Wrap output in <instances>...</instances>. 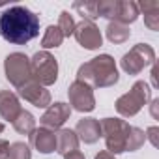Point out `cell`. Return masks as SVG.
<instances>
[{"label":"cell","mask_w":159,"mask_h":159,"mask_svg":"<svg viewBox=\"0 0 159 159\" xmlns=\"http://www.w3.org/2000/svg\"><path fill=\"white\" fill-rule=\"evenodd\" d=\"M157 105H159V99H153L152 101V116L157 118Z\"/></svg>","instance_id":"obj_30"},{"label":"cell","mask_w":159,"mask_h":159,"mask_svg":"<svg viewBox=\"0 0 159 159\" xmlns=\"http://www.w3.org/2000/svg\"><path fill=\"white\" fill-rule=\"evenodd\" d=\"M19 96L25 101H28L34 107H38V109H47L51 105V92L45 86L38 84L36 81H30L25 86H21L19 88Z\"/></svg>","instance_id":"obj_11"},{"label":"cell","mask_w":159,"mask_h":159,"mask_svg":"<svg viewBox=\"0 0 159 159\" xmlns=\"http://www.w3.org/2000/svg\"><path fill=\"white\" fill-rule=\"evenodd\" d=\"M77 81L86 83L90 88H109L118 83V67L111 54H99L83 64L77 71Z\"/></svg>","instance_id":"obj_2"},{"label":"cell","mask_w":159,"mask_h":159,"mask_svg":"<svg viewBox=\"0 0 159 159\" xmlns=\"http://www.w3.org/2000/svg\"><path fill=\"white\" fill-rule=\"evenodd\" d=\"M139 13H144V25L150 30H159V2H150V0H144V2L137 4Z\"/></svg>","instance_id":"obj_17"},{"label":"cell","mask_w":159,"mask_h":159,"mask_svg":"<svg viewBox=\"0 0 159 159\" xmlns=\"http://www.w3.org/2000/svg\"><path fill=\"white\" fill-rule=\"evenodd\" d=\"M129 36H131L129 26L120 25V23H116V21H111V23H109V26H107V38H109L111 43H116V45H118V43H124V41L129 39Z\"/></svg>","instance_id":"obj_18"},{"label":"cell","mask_w":159,"mask_h":159,"mask_svg":"<svg viewBox=\"0 0 159 159\" xmlns=\"http://www.w3.org/2000/svg\"><path fill=\"white\" fill-rule=\"evenodd\" d=\"M96 4H98V17H105V19L114 21L116 10H118V0H99Z\"/></svg>","instance_id":"obj_23"},{"label":"cell","mask_w":159,"mask_h":159,"mask_svg":"<svg viewBox=\"0 0 159 159\" xmlns=\"http://www.w3.org/2000/svg\"><path fill=\"white\" fill-rule=\"evenodd\" d=\"M39 34V17L25 6H11L0 15V36L13 45H25Z\"/></svg>","instance_id":"obj_1"},{"label":"cell","mask_w":159,"mask_h":159,"mask_svg":"<svg viewBox=\"0 0 159 159\" xmlns=\"http://www.w3.org/2000/svg\"><path fill=\"white\" fill-rule=\"evenodd\" d=\"M11 124H13L15 131L21 133V135H30V133L36 129V118L32 116V112H28V111H25V109L19 112V116H17Z\"/></svg>","instance_id":"obj_19"},{"label":"cell","mask_w":159,"mask_h":159,"mask_svg":"<svg viewBox=\"0 0 159 159\" xmlns=\"http://www.w3.org/2000/svg\"><path fill=\"white\" fill-rule=\"evenodd\" d=\"M137 17H139V8L135 2H131V0H118V10L114 15L116 23L129 26L131 23L137 21Z\"/></svg>","instance_id":"obj_16"},{"label":"cell","mask_w":159,"mask_h":159,"mask_svg":"<svg viewBox=\"0 0 159 159\" xmlns=\"http://www.w3.org/2000/svg\"><path fill=\"white\" fill-rule=\"evenodd\" d=\"M94 159H114V155H112V153H109V152H99Z\"/></svg>","instance_id":"obj_29"},{"label":"cell","mask_w":159,"mask_h":159,"mask_svg":"<svg viewBox=\"0 0 159 159\" xmlns=\"http://www.w3.org/2000/svg\"><path fill=\"white\" fill-rule=\"evenodd\" d=\"M75 25H77V23L73 21V17L69 15V11H62L56 26L60 28V32H62L64 38H69V36H73V32H75Z\"/></svg>","instance_id":"obj_25"},{"label":"cell","mask_w":159,"mask_h":159,"mask_svg":"<svg viewBox=\"0 0 159 159\" xmlns=\"http://www.w3.org/2000/svg\"><path fill=\"white\" fill-rule=\"evenodd\" d=\"M30 71L32 81L41 86H51L58 79V62L49 51H38L30 58Z\"/></svg>","instance_id":"obj_4"},{"label":"cell","mask_w":159,"mask_h":159,"mask_svg":"<svg viewBox=\"0 0 159 159\" xmlns=\"http://www.w3.org/2000/svg\"><path fill=\"white\" fill-rule=\"evenodd\" d=\"M21 103H19V98L10 92V90H0V116L8 122H13L19 112H21Z\"/></svg>","instance_id":"obj_14"},{"label":"cell","mask_w":159,"mask_h":159,"mask_svg":"<svg viewBox=\"0 0 159 159\" xmlns=\"http://www.w3.org/2000/svg\"><path fill=\"white\" fill-rule=\"evenodd\" d=\"M67 96H69V103H71L69 107H73L79 112H92L96 109L94 92L86 83H81V81L71 83L69 90H67Z\"/></svg>","instance_id":"obj_8"},{"label":"cell","mask_w":159,"mask_h":159,"mask_svg":"<svg viewBox=\"0 0 159 159\" xmlns=\"http://www.w3.org/2000/svg\"><path fill=\"white\" fill-rule=\"evenodd\" d=\"M4 73L6 79L15 86L21 88L26 83L32 81V71H30V58L23 52H11L4 60Z\"/></svg>","instance_id":"obj_6"},{"label":"cell","mask_w":159,"mask_h":159,"mask_svg":"<svg viewBox=\"0 0 159 159\" xmlns=\"http://www.w3.org/2000/svg\"><path fill=\"white\" fill-rule=\"evenodd\" d=\"M69 116H71V107L67 103L58 101V103H51L47 107V111L43 112V116L39 118V122H41L43 127L54 131V129H60Z\"/></svg>","instance_id":"obj_10"},{"label":"cell","mask_w":159,"mask_h":159,"mask_svg":"<svg viewBox=\"0 0 159 159\" xmlns=\"http://www.w3.org/2000/svg\"><path fill=\"white\" fill-rule=\"evenodd\" d=\"M8 152H10V142L0 139V159H8Z\"/></svg>","instance_id":"obj_27"},{"label":"cell","mask_w":159,"mask_h":159,"mask_svg":"<svg viewBox=\"0 0 159 159\" xmlns=\"http://www.w3.org/2000/svg\"><path fill=\"white\" fill-rule=\"evenodd\" d=\"M73 10L79 11L83 15V19H86V21L94 23V19H98V4L96 2H75Z\"/></svg>","instance_id":"obj_22"},{"label":"cell","mask_w":159,"mask_h":159,"mask_svg":"<svg viewBox=\"0 0 159 159\" xmlns=\"http://www.w3.org/2000/svg\"><path fill=\"white\" fill-rule=\"evenodd\" d=\"M157 133H159V129L155 127V125H152V127H148V131L144 133L146 135V139H150V142H152V146H157L159 142H157Z\"/></svg>","instance_id":"obj_26"},{"label":"cell","mask_w":159,"mask_h":159,"mask_svg":"<svg viewBox=\"0 0 159 159\" xmlns=\"http://www.w3.org/2000/svg\"><path fill=\"white\" fill-rule=\"evenodd\" d=\"M75 135L79 137V140H83L84 144L98 142L99 137H101L99 120H96V118H83V120H79L77 127H75Z\"/></svg>","instance_id":"obj_13"},{"label":"cell","mask_w":159,"mask_h":159,"mask_svg":"<svg viewBox=\"0 0 159 159\" xmlns=\"http://www.w3.org/2000/svg\"><path fill=\"white\" fill-rule=\"evenodd\" d=\"M79 150V137L73 129H58L56 133V152L66 155L69 152Z\"/></svg>","instance_id":"obj_15"},{"label":"cell","mask_w":159,"mask_h":159,"mask_svg":"<svg viewBox=\"0 0 159 159\" xmlns=\"http://www.w3.org/2000/svg\"><path fill=\"white\" fill-rule=\"evenodd\" d=\"M99 125H101V135H103L105 144H107V152L112 155L125 152L127 133H129L131 125L120 118H103L99 122Z\"/></svg>","instance_id":"obj_3"},{"label":"cell","mask_w":159,"mask_h":159,"mask_svg":"<svg viewBox=\"0 0 159 159\" xmlns=\"http://www.w3.org/2000/svg\"><path fill=\"white\" fill-rule=\"evenodd\" d=\"M73 36L79 41V45L84 47V49H88V51H96L103 43V36H101L99 28L92 21H86V19H83L79 25H75Z\"/></svg>","instance_id":"obj_9"},{"label":"cell","mask_w":159,"mask_h":159,"mask_svg":"<svg viewBox=\"0 0 159 159\" xmlns=\"http://www.w3.org/2000/svg\"><path fill=\"white\" fill-rule=\"evenodd\" d=\"M155 64V52L148 43H137L120 60V66L129 75H139L144 67Z\"/></svg>","instance_id":"obj_7"},{"label":"cell","mask_w":159,"mask_h":159,"mask_svg":"<svg viewBox=\"0 0 159 159\" xmlns=\"http://www.w3.org/2000/svg\"><path fill=\"white\" fill-rule=\"evenodd\" d=\"M4 131V124H0V133H2Z\"/></svg>","instance_id":"obj_31"},{"label":"cell","mask_w":159,"mask_h":159,"mask_svg":"<svg viewBox=\"0 0 159 159\" xmlns=\"http://www.w3.org/2000/svg\"><path fill=\"white\" fill-rule=\"evenodd\" d=\"M144 140H146V135H144V131L142 129H139V127H129V133H127V144H125V152H135V150H139L142 144H144Z\"/></svg>","instance_id":"obj_21"},{"label":"cell","mask_w":159,"mask_h":159,"mask_svg":"<svg viewBox=\"0 0 159 159\" xmlns=\"http://www.w3.org/2000/svg\"><path fill=\"white\" fill-rule=\"evenodd\" d=\"M64 159H84V153H83V152H79V150H75V152L66 153Z\"/></svg>","instance_id":"obj_28"},{"label":"cell","mask_w":159,"mask_h":159,"mask_svg":"<svg viewBox=\"0 0 159 159\" xmlns=\"http://www.w3.org/2000/svg\"><path fill=\"white\" fill-rule=\"evenodd\" d=\"M62 41H64V36H62L60 28L51 25V26H47V30L41 38V47L43 49H56L62 45Z\"/></svg>","instance_id":"obj_20"},{"label":"cell","mask_w":159,"mask_h":159,"mask_svg":"<svg viewBox=\"0 0 159 159\" xmlns=\"http://www.w3.org/2000/svg\"><path fill=\"white\" fill-rule=\"evenodd\" d=\"M8 159H32V152H30L28 144H25V142H13V144H10Z\"/></svg>","instance_id":"obj_24"},{"label":"cell","mask_w":159,"mask_h":159,"mask_svg":"<svg viewBox=\"0 0 159 159\" xmlns=\"http://www.w3.org/2000/svg\"><path fill=\"white\" fill-rule=\"evenodd\" d=\"M150 96H152L150 86L144 81H137L127 94H124V96H120L116 99V111L122 116H127V118L135 116L150 101Z\"/></svg>","instance_id":"obj_5"},{"label":"cell","mask_w":159,"mask_h":159,"mask_svg":"<svg viewBox=\"0 0 159 159\" xmlns=\"http://www.w3.org/2000/svg\"><path fill=\"white\" fill-rule=\"evenodd\" d=\"M30 144L41 152V153H51L56 150V133L52 129H47V127H36L30 135Z\"/></svg>","instance_id":"obj_12"}]
</instances>
